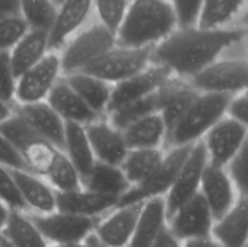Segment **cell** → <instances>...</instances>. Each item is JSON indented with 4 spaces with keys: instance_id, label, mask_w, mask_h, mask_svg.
Returning a JSON list of instances; mask_svg holds the SVG:
<instances>
[{
    "instance_id": "obj_1",
    "label": "cell",
    "mask_w": 248,
    "mask_h": 247,
    "mask_svg": "<svg viewBox=\"0 0 248 247\" xmlns=\"http://www.w3.org/2000/svg\"><path fill=\"white\" fill-rule=\"evenodd\" d=\"M243 29L177 28L151 51V63L167 68L173 77L189 80L218 60L228 47L244 39Z\"/></svg>"
},
{
    "instance_id": "obj_2",
    "label": "cell",
    "mask_w": 248,
    "mask_h": 247,
    "mask_svg": "<svg viewBox=\"0 0 248 247\" xmlns=\"http://www.w3.org/2000/svg\"><path fill=\"white\" fill-rule=\"evenodd\" d=\"M177 29V16L169 0H129L115 32L116 47L154 48Z\"/></svg>"
},
{
    "instance_id": "obj_3",
    "label": "cell",
    "mask_w": 248,
    "mask_h": 247,
    "mask_svg": "<svg viewBox=\"0 0 248 247\" xmlns=\"http://www.w3.org/2000/svg\"><path fill=\"white\" fill-rule=\"evenodd\" d=\"M231 96L199 93L182 119L167 132L166 147H186L199 143L203 135L225 116Z\"/></svg>"
},
{
    "instance_id": "obj_4",
    "label": "cell",
    "mask_w": 248,
    "mask_h": 247,
    "mask_svg": "<svg viewBox=\"0 0 248 247\" xmlns=\"http://www.w3.org/2000/svg\"><path fill=\"white\" fill-rule=\"evenodd\" d=\"M116 47L115 32L100 22L78 31L58 52L62 76L83 71L89 64Z\"/></svg>"
},
{
    "instance_id": "obj_5",
    "label": "cell",
    "mask_w": 248,
    "mask_h": 247,
    "mask_svg": "<svg viewBox=\"0 0 248 247\" xmlns=\"http://www.w3.org/2000/svg\"><path fill=\"white\" fill-rule=\"evenodd\" d=\"M0 132L16 148L26 169L44 178L60 150L41 138L16 114L0 127Z\"/></svg>"
},
{
    "instance_id": "obj_6",
    "label": "cell",
    "mask_w": 248,
    "mask_h": 247,
    "mask_svg": "<svg viewBox=\"0 0 248 247\" xmlns=\"http://www.w3.org/2000/svg\"><path fill=\"white\" fill-rule=\"evenodd\" d=\"M151 51L153 48L115 47L80 73L90 74L115 86L145 70L151 64Z\"/></svg>"
},
{
    "instance_id": "obj_7",
    "label": "cell",
    "mask_w": 248,
    "mask_h": 247,
    "mask_svg": "<svg viewBox=\"0 0 248 247\" xmlns=\"http://www.w3.org/2000/svg\"><path fill=\"white\" fill-rule=\"evenodd\" d=\"M187 82L198 93L234 96L247 90L248 64L246 60H215Z\"/></svg>"
},
{
    "instance_id": "obj_8",
    "label": "cell",
    "mask_w": 248,
    "mask_h": 247,
    "mask_svg": "<svg viewBox=\"0 0 248 247\" xmlns=\"http://www.w3.org/2000/svg\"><path fill=\"white\" fill-rule=\"evenodd\" d=\"M190 148L192 146L166 148L164 159L161 165L155 169V172L145 182L135 188H131L126 194H124L119 198L118 205L140 204L154 198H164L166 194L170 191L174 179L177 178V173L183 166L186 157L189 156Z\"/></svg>"
},
{
    "instance_id": "obj_9",
    "label": "cell",
    "mask_w": 248,
    "mask_h": 247,
    "mask_svg": "<svg viewBox=\"0 0 248 247\" xmlns=\"http://www.w3.org/2000/svg\"><path fill=\"white\" fill-rule=\"evenodd\" d=\"M61 77L60 54L49 51L39 63L16 79L13 105L45 102L49 92Z\"/></svg>"
},
{
    "instance_id": "obj_10",
    "label": "cell",
    "mask_w": 248,
    "mask_h": 247,
    "mask_svg": "<svg viewBox=\"0 0 248 247\" xmlns=\"http://www.w3.org/2000/svg\"><path fill=\"white\" fill-rule=\"evenodd\" d=\"M248 125L228 116L219 119L201 140L208 163L227 167V165L247 146Z\"/></svg>"
},
{
    "instance_id": "obj_11",
    "label": "cell",
    "mask_w": 248,
    "mask_h": 247,
    "mask_svg": "<svg viewBox=\"0 0 248 247\" xmlns=\"http://www.w3.org/2000/svg\"><path fill=\"white\" fill-rule=\"evenodd\" d=\"M31 218L49 246L83 243L93 234L97 223V220L58 210L45 215H31Z\"/></svg>"
},
{
    "instance_id": "obj_12",
    "label": "cell",
    "mask_w": 248,
    "mask_h": 247,
    "mask_svg": "<svg viewBox=\"0 0 248 247\" xmlns=\"http://www.w3.org/2000/svg\"><path fill=\"white\" fill-rule=\"evenodd\" d=\"M208 165V157L202 143L192 146L189 156L180 167L177 178L174 179L170 191L164 197L167 218L173 215L182 205L189 202L199 194L203 170Z\"/></svg>"
},
{
    "instance_id": "obj_13",
    "label": "cell",
    "mask_w": 248,
    "mask_h": 247,
    "mask_svg": "<svg viewBox=\"0 0 248 247\" xmlns=\"http://www.w3.org/2000/svg\"><path fill=\"white\" fill-rule=\"evenodd\" d=\"M171 77L173 76L167 68L151 63L145 70L140 71L138 74L112 86L110 100L106 114L155 93Z\"/></svg>"
},
{
    "instance_id": "obj_14",
    "label": "cell",
    "mask_w": 248,
    "mask_h": 247,
    "mask_svg": "<svg viewBox=\"0 0 248 247\" xmlns=\"http://www.w3.org/2000/svg\"><path fill=\"white\" fill-rule=\"evenodd\" d=\"M144 202L116 205L97 220L93 236L105 247H126L138 223Z\"/></svg>"
},
{
    "instance_id": "obj_15",
    "label": "cell",
    "mask_w": 248,
    "mask_h": 247,
    "mask_svg": "<svg viewBox=\"0 0 248 247\" xmlns=\"http://www.w3.org/2000/svg\"><path fill=\"white\" fill-rule=\"evenodd\" d=\"M214 221L215 220L205 199L201 194H198L167 218V229L177 240L183 243L211 236Z\"/></svg>"
},
{
    "instance_id": "obj_16",
    "label": "cell",
    "mask_w": 248,
    "mask_h": 247,
    "mask_svg": "<svg viewBox=\"0 0 248 247\" xmlns=\"http://www.w3.org/2000/svg\"><path fill=\"white\" fill-rule=\"evenodd\" d=\"M93 9L92 0H64L58 7L48 31L49 51L60 52L62 47L83 29Z\"/></svg>"
},
{
    "instance_id": "obj_17",
    "label": "cell",
    "mask_w": 248,
    "mask_h": 247,
    "mask_svg": "<svg viewBox=\"0 0 248 247\" xmlns=\"http://www.w3.org/2000/svg\"><path fill=\"white\" fill-rule=\"evenodd\" d=\"M199 194L205 199L214 220L225 215L240 198L225 167H218L209 163L203 170Z\"/></svg>"
},
{
    "instance_id": "obj_18",
    "label": "cell",
    "mask_w": 248,
    "mask_h": 247,
    "mask_svg": "<svg viewBox=\"0 0 248 247\" xmlns=\"http://www.w3.org/2000/svg\"><path fill=\"white\" fill-rule=\"evenodd\" d=\"M96 162L119 166L129 151L124 134L105 116L84 127Z\"/></svg>"
},
{
    "instance_id": "obj_19",
    "label": "cell",
    "mask_w": 248,
    "mask_h": 247,
    "mask_svg": "<svg viewBox=\"0 0 248 247\" xmlns=\"http://www.w3.org/2000/svg\"><path fill=\"white\" fill-rule=\"evenodd\" d=\"M10 172L28 214L45 215L57 211V192L42 176L29 170Z\"/></svg>"
},
{
    "instance_id": "obj_20",
    "label": "cell",
    "mask_w": 248,
    "mask_h": 247,
    "mask_svg": "<svg viewBox=\"0 0 248 247\" xmlns=\"http://www.w3.org/2000/svg\"><path fill=\"white\" fill-rule=\"evenodd\" d=\"M13 108L15 114L22 118L41 138L55 148L62 150L65 122L46 102L13 105Z\"/></svg>"
},
{
    "instance_id": "obj_21",
    "label": "cell",
    "mask_w": 248,
    "mask_h": 247,
    "mask_svg": "<svg viewBox=\"0 0 248 247\" xmlns=\"http://www.w3.org/2000/svg\"><path fill=\"white\" fill-rule=\"evenodd\" d=\"M118 205V198L102 195L86 188L57 194V210L78 217L99 220Z\"/></svg>"
},
{
    "instance_id": "obj_22",
    "label": "cell",
    "mask_w": 248,
    "mask_h": 247,
    "mask_svg": "<svg viewBox=\"0 0 248 247\" xmlns=\"http://www.w3.org/2000/svg\"><path fill=\"white\" fill-rule=\"evenodd\" d=\"M158 114L161 115L167 132L182 119L199 93L187 80L171 77L158 92Z\"/></svg>"
},
{
    "instance_id": "obj_23",
    "label": "cell",
    "mask_w": 248,
    "mask_h": 247,
    "mask_svg": "<svg viewBox=\"0 0 248 247\" xmlns=\"http://www.w3.org/2000/svg\"><path fill=\"white\" fill-rule=\"evenodd\" d=\"M65 124H78V125H89L96 119L102 118L96 115L80 98L78 95L64 82L61 77L52 90L49 92L45 100Z\"/></svg>"
},
{
    "instance_id": "obj_24",
    "label": "cell",
    "mask_w": 248,
    "mask_h": 247,
    "mask_svg": "<svg viewBox=\"0 0 248 247\" xmlns=\"http://www.w3.org/2000/svg\"><path fill=\"white\" fill-rule=\"evenodd\" d=\"M211 237L222 247H247L248 199L240 197L235 205L221 218L214 221Z\"/></svg>"
},
{
    "instance_id": "obj_25",
    "label": "cell",
    "mask_w": 248,
    "mask_h": 247,
    "mask_svg": "<svg viewBox=\"0 0 248 247\" xmlns=\"http://www.w3.org/2000/svg\"><path fill=\"white\" fill-rule=\"evenodd\" d=\"M129 150L137 148H164L167 127L158 112L148 114L122 130Z\"/></svg>"
},
{
    "instance_id": "obj_26",
    "label": "cell",
    "mask_w": 248,
    "mask_h": 247,
    "mask_svg": "<svg viewBox=\"0 0 248 247\" xmlns=\"http://www.w3.org/2000/svg\"><path fill=\"white\" fill-rule=\"evenodd\" d=\"M167 227L164 198L144 202L138 223L126 247H153L161 231Z\"/></svg>"
},
{
    "instance_id": "obj_27",
    "label": "cell",
    "mask_w": 248,
    "mask_h": 247,
    "mask_svg": "<svg viewBox=\"0 0 248 247\" xmlns=\"http://www.w3.org/2000/svg\"><path fill=\"white\" fill-rule=\"evenodd\" d=\"M62 79L96 115L105 116L112 93L109 83L86 73H74L62 76Z\"/></svg>"
},
{
    "instance_id": "obj_28",
    "label": "cell",
    "mask_w": 248,
    "mask_h": 247,
    "mask_svg": "<svg viewBox=\"0 0 248 247\" xmlns=\"http://www.w3.org/2000/svg\"><path fill=\"white\" fill-rule=\"evenodd\" d=\"M48 52V32L29 29L28 33L9 51L10 64L16 79L39 63Z\"/></svg>"
},
{
    "instance_id": "obj_29",
    "label": "cell",
    "mask_w": 248,
    "mask_h": 247,
    "mask_svg": "<svg viewBox=\"0 0 248 247\" xmlns=\"http://www.w3.org/2000/svg\"><path fill=\"white\" fill-rule=\"evenodd\" d=\"M166 148H137L129 150L119 165L128 185L135 188L145 182L161 165Z\"/></svg>"
},
{
    "instance_id": "obj_30",
    "label": "cell",
    "mask_w": 248,
    "mask_h": 247,
    "mask_svg": "<svg viewBox=\"0 0 248 247\" xmlns=\"http://www.w3.org/2000/svg\"><path fill=\"white\" fill-rule=\"evenodd\" d=\"M83 179L94 166L96 159L92 151L86 130L78 124H65L64 144L61 150Z\"/></svg>"
},
{
    "instance_id": "obj_31",
    "label": "cell",
    "mask_w": 248,
    "mask_h": 247,
    "mask_svg": "<svg viewBox=\"0 0 248 247\" xmlns=\"http://www.w3.org/2000/svg\"><path fill=\"white\" fill-rule=\"evenodd\" d=\"M81 186L102 195L118 198V201L131 189L119 166H110L99 162H96L92 170L81 179Z\"/></svg>"
},
{
    "instance_id": "obj_32",
    "label": "cell",
    "mask_w": 248,
    "mask_h": 247,
    "mask_svg": "<svg viewBox=\"0 0 248 247\" xmlns=\"http://www.w3.org/2000/svg\"><path fill=\"white\" fill-rule=\"evenodd\" d=\"M0 236L13 247H51L25 211H10Z\"/></svg>"
},
{
    "instance_id": "obj_33",
    "label": "cell",
    "mask_w": 248,
    "mask_h": 247,
    "mask_svg": "<svg viewBox=\"0 0 248 247\" xmlns=\"http://www.w3.org/2000/svg\"><path fill=\"white\" fill-rule=\"evenodd\" d=\"M246 0H202L196 26L201 29L225 28L244 7Z\"/></svg>"
},
{
    "instance_id": "obj_34",
    "label": "cell",
    "mask_w": 248,
    "mask_h": 247,
    "mask_svg": "<svg viewBox=\"0 0 248 247\" xmlns=\"http://www.w3.org/2000/svg\"><path fill=\"white\" fill-rule=\"evenodd\" d=\"M44 179L49 183V186L57 194L70 192L81 188L80 175L77 173L74 166L70 163V160L65 157V154L61 150L55 154Z\"/></svg>"
},
{
    "instance_id": "obj_35",
    "label": "cell",
    "mask_w": 248,
    "mask_h": 247,
    "mask_svg": "<svg viewBox=\"0 0 248 247\" xmlns=\"http://www.w3.org/2000/svg\"><path fill=\"white\" fill-rule=\"evenodd\" d=\"M160 90V89H158ZM157 90V92H158ZM153 93L144 99L135 100L132 103H128L122 108H118L109 114L105 115V118L118 130H124L125 127H128L129 124H132L134 121L153 114V112H158V95Z\"/></svg>"
},
{
    "instance_id": "obj_36",
    "label": "cell",
    "mask_w": 248,
    "mask_h": 247,
    "mask_svg": "<svg viewBox=\"0 0 248 247\" xmlns=\"http://www.w3.org/2000/svg\"><path fill=\"white\" fill-rule=\"evenodd\" d=\"M19 3L20 16L29 29L49 31L57 13V6L51 0H19Z\"/></svg>"
},
{
    "instance_id": "obj_37",
    "label": "cell",
    "mask_w": 248,
    "mask_h": 247,
    "mask_svg": "<svg viewBox=\"0 0 248 247\" xmlns=\"http://www.w3.org/2000/svg\"><path fill=\"white\" fill-rule=\"evenodd\" d=\"M93 7L97 12L99 22L112 32H116L124 15L126 12L129 0H92Z\"/></svg>"
},
{
    "instance_id": "obj_38",
    "label": "cell",
    "mask_w": 248,
    "mask_h": 247,
    "mask_svg": "<svg viewBox=\"0 0 248 247\" xmlns=\"http://www.w3.org/2000/svg\"><path fill=\"white\" fill-rule=\"evenodd\" d=\"M29 31L20 15L0 19V51H10Z\"/></svg>"
},
{
    "instance_id": "obj_39",
    "label": "cell",
    "mask_w": 248,
    "mask_h": 247,
    "mask_svg": "<svg viewBox=\"0 0 248 247\" xmlns=\"http://www.w3.org/2000/svg\"><path fill=\"white\" fill-rule=\"evenodd\" d=\"M248 144L227 165L225 170L240 197H248Z\"/></svg>"
},
{
    "instance_id": "obj_40",
    "label": "cell",
    "mask_w": 248,
    "mask_h": 247,
    "mask_svg": "<svg viewBox=\"0 0 248 247\" xmlns=\"http://www.w3.org/2000/svg\"><path fill=\"white\" fill-rule=\"evenodd\" d=\"M0 201L10 211H25V207L19 197L12 172L1 165H0Z\"/></svg>"
},
{
    "instance_id": "obj_41",
    "label": "cell",
    "mask_w": 248,
    "mask_h": 247,
    "mask_svg": "<svg viewBox=\"0 0 248 247\" xmlns=\"http://www.w3.org/2000/svg\"><path fill=\"white\" fill-rule=\"evenodd\" d=\"M16 76L13 73L7 51H0V100L6 103L15 102Z\"/></svg>"
},
{
    "instance_id": "obj_42",
    "label": "cell",
    "mask_w": 248,
    "mask_h": 247,
    "mask_svg": "<svg viewBox=\"0 0 248 247\" xmlns=\"http://www.w3.org/2000/svg\"><path fill=\"white\" fill-rule=\"evenodd\" d=\"M177 16V28L196 26L202 0H169Z\"/></svg>"
},
{
    "instance_id": "obj_43",
    "label": "cell",
    "mask_w": 248,
    "mask_h": 247,
    "mask_svg": "<svg viewBox=\"0 0 248 247\" xmlns=\"http://www.w3.org/2000/svg\"><path fill=\"white\" fill-rule=\"evenodd\" d=\"M0 165L9 170H28L22 157L10 141L0 132Z\"/></svg>"
},
{
    "instance_id": "obj_44",
    "label": "cell",
    "mask_w": 248,
    "mask_h": 247,
    "mask_svg": "<svg viewBox=\"0 0 248 247\" xmlns=\"http://www.w3.org/2000/svg\"><path fill=\"white\" fill-rule=\"evenodd\" d=\"M225 116H228V118H231L240 124L248 125L247 90L230 98L228 105H227V111H225Z\"/></svg>"
},
{
    "instance_id": "obj_45",
    "label": "cell",
    "mask_w": 248,
    "mask_h": 247,
    "mask_svg": "<svg viewBox=\"0 0 248 247\" xmlns=\"http://www.w3.org/2000/svg\"><path fill=\"white\" fill-rule=\"evenodd\" d=\"M20 15L19 0H0V19Z\"/></svg>"
},
{
    "instance_id": "obj_46",
    "label": "cell",
    "mask_w": 248,
    "mask_h": 247,
    "mask_svg": "<svg viewBox=\"0 0 248 247\" xmlns=\"http://www.w3.org/2000/svg\"><path fill=\"white\" fill-rule=\"evenodd\" d=\"M153 247H182V242L177 240L166 227L161 234L158 236V239L155 240V243L153 245Z\"/></svg>"
},
{
    "instance_id": "obj_47",
    "label": "cell",
    "mask_w": 248,
    "mask_h": 247,
    "mask_svg": "<svg viewBox=\"0 0 248 247\" xmlns=\"http://www.w3.org/2000/svg\"><path fill=\"white\" fill-rule=\"evenodd\" d=\"M182 247H222L217 240H214L211 236L206 237H201V239H193V240H187L183 242Z\"/></svg>"
},
{
    "instance_id": "obj_48",
    "label": "cell",
    "mask_w": 248,
    "mask_h": 247,
    "mask_svg": "<svg viewBox=\"0 0 248 247\" xmlns=\"http://www.w3.org/2000/svg\"><path fill=\"white\" fill-rule=\"evenodd\" d=\"M15 114V108L12 103H6L3 100H0V127L13 116Z\"/></svg>"
},
{
    "instance_id": "obj_49",
    "label": "cell",
    "mask_w": 248,
    "mask_h": 247,
    "mask_svg": "<svg viewBox=\"0 0 248 247\" xmlns=\"http://www.w3.org/2000/svg\"><path fill=\"white\" fill-rule=\"evenodd\" d=\"M9 213H10V210L0 201V233H1V230H3V227H4V224L7 221Z\"/></svg>"
},
{
    "instance_id": "obj_50",
    "label": "cell",
    "mask_w": 248,
    "mask_h": 247,
    "mask_svg": "<svg viewBox=\"0 0 248 247\" xmlns=\"http://www.w3.org/2000/svg\"><path fill=\"white\" fill-rule=\"evenodd\" d=\"M51 247H92V240L90 237L83 242V243H74V245H58V246H51Z\"/></svg>"
},
{
    "instance_id": "obj_51",
    "label": "cell",
    "mask_w": 248,
    "mask_h": 247,
    "mask_svg": "<svg viewBox=\"0 0 248 247\" xmlns=\"http://www.w3.org/2000/svg\"><path fill=\"white\" fill-rule=\"evenodd\" d=\"M90 240H92V247H105V246H102V245L96 240V237H94L93 234L90 236Z\"/></svg>"
},
{
    "instance_id": "obj_52",
    "label": "cell",
    "mask_w": 248,
    "mask_h": 247,
    "mask_svg": "<svg viewBox=\"0 0 248 247\" xmlns=\"http://www.w3.org/2000/svg\"><path fill=\"white\" fill-rule=\"evenodd\" d=\"M0 247H13V246H12V245H9V243H7V242L0 236Z\"/></svg>"
},
{
    "instance_id": "obj_53",
    "label": "cell",
    "mask_w": 248,
    "mask_h": 247,
    "mask_svg": "<svg viewBox=\"0 0 248 247\" xmlns=\"http://www.w3.org/2000/svg\"><path fill=\"white\" fill-rule=\"evenodd\" d=\"M51 1H52V3H54V4H55L57 7H58V6H60V4H61V3H62L64 0H51Z\"/></svg>"
}]
</instances>
